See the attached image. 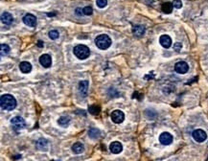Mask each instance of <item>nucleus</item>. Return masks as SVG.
<instances>
[{
    "instance_id": "19",
    "label": "nucleus",
    "mask_w": 208,
    "mask_h": 161,
    "mask_svg": "<svg viewBox=\"0 0 208 161\" xmlns=\"http://www.w3.org/2000/svg\"><path fill=\"white\" fill-rule=\"evenodd\" d=\"M88 135L89 137H91V138L96 139L100 136V130L96 129V128H91V129L88 130Z\"/></svg>"
},
{
    "instance_id": "13",
    "label": "nucleus",
    "mask_w": 208,
    "mask_h": 161,
    "mask_svg": "<svg viewBox=\"0 0 208 161\" xmlns=\"http://www.w3.org/2000/svg\"><path fill=\"white\" fill-rule=\"evenodd\" d=\"M1 21L4 23V24H6V25H10L14 21V17H13V16H12L10 13H8V12H5V13H3L1 14Z\"/></svg>"
},
{
    "instance_id": "24",
    "label": "nucleus",
    "mask_w": 208,
    "mask_h": 161,
    "mask_svg": "<svg viewBox=\"0 0 208 161\" xmlns=\"http://www.w3.org/2000/svg\"><path fill=\"white\" fill-rule=\"evenodd\" d=\"M59 35H60L59 32L56 31V30H52V31L49 32V38L51 40H57L59 38Z\"/></svg>"
},
{
    "instance_id": "23",
    "label": "nucleus",
    "mask_w": 208,
    "mask_h": 161,
    "mask_svg": "<svg viewBox=\"0 0 208 161\" xmlns=\"http://www.w3.org/2000/svg\"><path fill=\"white\" fill-rule=\"evenodd\" d=\"M88 110H89V112L91 113V114L96 115V114H99V112H100V107L97 106L96 105L90 106L88 107Z\"/></svg>"
},
{
    "instance_id": "14",
    "label": "nucleus",
    "mask_w": 208,
    "mask_h": 161,
    "mask_svg": "<svg viewBox=\"0 0 208 161\" xmlns=\"http://www.w3.org/2000/svg\"><path fill=\"white\" fill-rule=\"evenodd\" d=\"M145 27L143 25H135L133 28H132V34H133L135 37H142V35L145 34Z\"/></svg>"
},
{
    "instance_id": "4",
    "label": "nucleus",
    "mask_w": 208,
    "mask_h": 161,
    "mask_svg": "<svg viewBox=\"0 0 208 161\" xmlns=\"http://www.w3.org/2000/svg\"><path fill=\"white\" fill-rule=\"evenodd\" d=\"M110 118H111V120H112V122H114L115 124H121L125 119V114H124V112L121 111V110L116 109L111 112Z\"/></svg>"
},
{
    "instance_id": "29",
    "label": "nucleus",
    "mask_w": 208,
    "mask_h": 161,
    "mask_svg": "<svg viewBox=\"0 0 208 161\" xmlns=\"http://www.w3.org/2000/svg\"><path fill=\"white\" fill-rule=\"evenodd\" d=\"M76 14H78V16H82V14H83V11L81 8H77L76 9Z\"/></svg>"
},
{
    "instance_id": "11",
    "label": "nucleus",
    "mask_w": 208,
    "mask_h": 161,
    "mask_svg": "<svg viewBox=\"0 0 208 161\" xmlns=\"http://www.w3.org/2000/svg\"><path fill=\"white\" fill-rule=\"evenodd\" d=\"M109 150L112 153L114 154H118L123 151V146L120 142L118 141H114L109 145Z\"/></svg>"
},
{
    "instance_id": "28",
    "label": "nucleus",
    "mask_w": 208,
    "mask_h": 161,
    "mask_svg": "<svg viewBox=\"0 0 208 161\" xmlns=\"http://www.w3.org/2000/svg\"><path fill=\"white\" fill-rule=\"evenodd\" d=\"M181 47H182V45H181V43H179V42H177L176 44H174V50H176V51H180V50H181Z\"/></svg>"
},
{
    "instance_id": "16",
    "label": "nucleus",
    "mask_w": 208,
    "mask_h": 161,
    "mask_svg": "<svg viewBox=\"0 0 208 161\" xmlns=\"http://www.w3.org/2000/svg\"><path fill=\"white\" fill-rule=\"evenodd\" d=\"M72 151H73L74 153L80 154V153H83L84 146H83L81 142H77V143H75L73 146H72Z\"/></svg>"
},
{
    "instance_id": "12",
    "label": "nucleus",
    "mask_w": 208,
    "mask_h": 161,
    "mask_svg": "<svg viewBox=\"0 0 208 161\" xmlns=\"http://www.w3.org/2000/svg\"><path fill=\"white\" fill-rule=\"evenodd\" d=\"M159 42L164 48H170L172 45V38L168 35H163L159 38Z\"/></svg>"
},
{
    "instance_id": "22",
    "label": "nucleus",
    "mask_w": 208,
    "mask_h": 161,
    "mask_svg": "<svg viewBox=\"0 0 208 161\" xmlns=\"http://www.w3.org/2000/svg\"><path fill=\"white\" fill-rule=\"evenodd\" d=\"M69 122H70V117H68V116H62V117H60L58 123L60 126L64 127L69 123Z\"/></svg>"
},
{
    "instance_id": "5",
    "label": "nucleus",
    "mask_w": 208,
    "mask_h": 161,
    "mask_svg": "<svg viewBox=\"0 0 208 161\" xmlns=\"http://www.w3.org/2000/svg\"><path fill=\"white\" fill-rule=\"evenodd\" d=\"M192 136H193V138H194L195 141H197L198 143L204 142L206 140V138H207L206 132H204V130H200V129L195 130L194 132H193V133H192Z\"/></svg>"
},
{
    "instance_id": "15",
    "label": "nucleus",
    "mask_w": 208,
    "mask_h": 161,
    "mask_svg": "<svg viewBox=\"0 0 208 161\" xmlns=\"http://www.w3.org/2000/svg\"><path fill=\"white\" fill-rule=\"evenodd\" d=\"M19 69L21 72L24 74L30 73L32 71V65L28 61H22V62H20V64H19Z\"/></svg>"
},
{
    "instance_id": "7",
    "label": "nucleus",
    "mask_w": 208,
    "mask_h": 161,
    "mask_svg": "<svg viewBox=\"0 0 208 161\" xmlns=\"http://www.w3.org/2000/svg\"><path fill=\"white\" fill-rule=\"evenodd\" d=\"M174 70H176V72L179 74H185L188 72L189 65L187 62H185V61H179V62H177L176 65H174Z\"/></svg>"
},
{
    "instance_id": "2",
    "label": "nucleus",
    "mask_w": 208,
    "mask_h": 161,
    "mask_svg": "<svg viewBox=\"0 0 208 161\" xmlns=\"http://www.w3.org/2000/svg\"><path fill=\"white\" fill-rule=\"evenodd\" d=\"M74 55L77 57L79 59H86L88 58L90 55V50L87 46L83 45V44H79V45L75 46L73 49Z\"/></svg>"
},
{
    "instance_id": "3",
    "label": "nucleus",
    "mask_w": 208,
    "mask_h": 161,
    "mask_svg": "<svg viewBox=\"0 0 208 161\" xmlns=\"http://www.w3.org/2000/svg\"><path fill=\"white\" fill-rule=\"evenodd\" d=\"M95 43L99 49L107 50L111 45V40L107 35H100L95 38Z\"/></svg>"
},
{
    "instance_id": "10",
    "label": "nucleus",
    "mask_w": 208,
    "mask_h": 161,
    "mask_svg": "<svg viewBox=\"0 0 208 161\" xmlns=\"http://www.w3.org/2000/svg\"><path fill=\"white\" fill-rule=\"evenodd\" d=\"M40 63L43 67L48 68L51 66V64H52V59H51V57L48 55V54H43V55H41L40 58Z\"/></svg>"
},
{
    "instance_id": "26",
    "label": "nucleus",
    "mask_w": 208,
    "mask_h": 161,
    "mask_svg": "<svg viewBox=\"0 0 208 161\" xmlns=\"http://www.w3.org/2000/svg\"><path fill=\"white\" fill-rule=\"evenodd\" d=\"M96 4L99 8H105L107 4V0H96Z\"/></svg>"
},
{
    "instance_id": "8",
    "label": "nucleus",
    "mask_w": 208,
    "mask_h": 161,
    "mask_svg": "<svg viewBox=\"0 0 208 161\" xmlns=\"http://www.w3.org/2000/svg\"><path fill=\"white\" fill-rule=\"evenodd\" d=\"M23 22L24 24L29 27H36V25H37V17L32 14H27L23 17Z\"/></svg>"
},
{
    "instance_id": "9",
    "label": "nucleus",
    "mask_w": 208,
    "mask_h": 161,
    "mask_svg": "<svg viewBox=\"0 0 208 161\" xmlns=\"http://www.w3.org/2000/svg\"><path fill=\"white\" fill-rule=\"evenodd\" d=\"M159 142H160L162 145H165V146L170 145L171 143L173 142V135L169 132H162L160 135H159Z\"/></svg>"
},
{
    "instance_id": "6",
    "label": "nucleus",
    "mask_w": 208,
    "mask_h": 161,
    "mask_svg": "<svg viewBox=\"0 0 208 161\" xmlns=\"http://www.w3.org/2000/svg\"><path fill=\"white\" fill-rule=\"evenodd\" d=\"M11 124L16 130H20L25 126V121H24V119L22 117H20V116H16V117L12 118Z\"/></svg>"
},
{
    "instance_id": "31",
    "label": "nucleus",
    "mask_w": 208,
    "mask_h": 161,
    "mask_svg": "<svg viewBox=\"0 0 208 161\" xmlns=\"http://www.w3.org/2000/svg\"><path fill=\"white\" fill-rule=\"evenodd\" d=\"M52 161H54V160H52Z\"/></svg>"
},
{
    "instance_id": "21",
    "label": "nucleus",
    "mask_w": 208,
    "mask_h": 161,
    "mask_svg": "<svg viewBox=\"0 0 208 161\" xmlns=\"http://www.w3.org/2000/svg\"><path fill=\"white\" fill-rule=\"evenodd\" d=\"M0 48H1V50H0V54H1L2 57L8 55L9 52H10V50H11L10 47H9V45H7V44H4V43H2L1 45H0Z\"/></svg>"
},
{
    "instance_id": "17",
    "label": "nucleus",
    "mask_w": 208,
    "mask_h": 161,
    "mask_svg": "<svg viewBox=\"0 0 208 161\" xmlns=\"http://www.w3.org/2000/svg\"><path fill=\"white\" fill-rule=\"evenodd\" d=\"M87 88H88V82H87V80H82V82L79 83L80 93L86 95L87 92Z\"/></svg>"
},
{
    "instance_id": "27",
    "label": "nucleus",
    "mask_w": 208,
    "mask_h": 161,
    "mask_svg": "<svg viewBox=\"0 0 208 161\" xmlns=\"http://www.w3.org/2000/svg\"><path fill=\"white\" fill-rule=\"evenodd\" d=\"M173 6L174 8H177V9H180L182 7V2H181V0H174L173 2Z\"/></svg>"
},
{
    "instance_id": "18",
    "label": "nucleus",
    "mask_w": 208,
    "mask_h": 161,
    "mask_svg": "<svg viewBox=\"0 0 208 161\" xmlns=\"http://www.w3.org/2000/svg\"><path fill=\"white\" fill-rule=\"evenodd\" d=\"M173 3H170V2H166L164 3L163 5H162V11L164 12L165 14H170L172 13V11H173Z\"/></svg>"
},
{
    "instance_id": "25",
    "label": "nucleus",
    "mask_w": 208,
    "mask_h": 161,
    "mask_svg": "<svg viewBox=\"0 0 208 161\" xmlns=\"http://www.w3.org/2000/svg\"><path fill=\"white\" fill-rule=\"evenodd\" d=\"M83 14H86V16H90V14H92V13H93V9H92V7H90V6L84 7L83 9Z\"/></svg>"
},
{
    "instance_id": "30",
    "label": "nucleus",
    "mask_w": 208,
    "mask_h": 161,
    "mask_svg": "<svg viewBox=\"0 0 208 161\" xmlns=\"http://www.w3.org/2000/svg\"><path fill=\"white\" fill-rule=\"evenodd\" d=\"M38 46H40V47H42V46H43V44H42V41H38Z\"/></svg>"
},
{
    "instance_id": "20",
    "label": "nucleus",
    "mask_w": 208,
    "mask_h": 161,
    "mask_svg": "<svg viewBox=\"0 0 208 161\" xmlns=\"http://www.w3.org/2000/svg\"><path fill=\"white\" fill-rule=\"evenodd\" d=\"M37 145L40 150H43V151H45L48 148V142H47V140L44 139V138H40V140H38Z\"/></svg>"
},
{
    "instance_id": "1",
    "label": "nucleus",
    "mask_w": 208,
    "mask_h": 161,
    "mask_svg": "<svg viewBox=\"0 0 208 161\" xmlns=\"http://www.w3.org/2000/svg\"><path fill=\"white\" fill-rule=\"evenodd\" d=\"M0 106L4 110H13L16 106V100L11 94H3L0 98Z\"/></svg>"
}]
</instances>
